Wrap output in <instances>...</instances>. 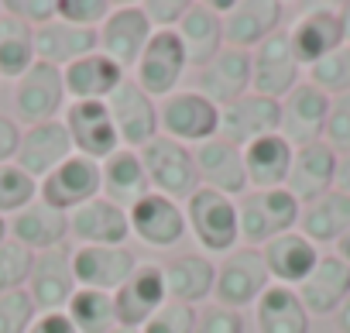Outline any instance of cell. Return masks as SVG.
I'll return each mask as SVG.
<instances>
[{"instance_id":"cell-55","label":"cell","mask_w":350,"mask_h":333,"mask_svg":"<svg viewBox=\"0 0 350 333\" xmlns=\"http://www.w3.org/2000/svg\"><path fill=\"white\" fill-rule=\"evenodd\" d=\"M11 234H8V217H0V244H4Z\"/></svg>"},{"instance_id":"cell-15","label":"cell","mask_w":350,"mask_h":333,"mask_svg":"<svg viewBox=\"0 0 350 333\" xmlns=\"http://www.w3.org/2000/svg\"><path fill=\"white\" fill-rule=\"evenodd\" d=\"M278 124H282V103L268 100V96H258V93H247V96L220 107L217 137H224V141H230L244 151L251 141L278 134Z\"/></svg>"},{"instance_id":"cell-41","label":"cell","mask_w":350,"mask_h":333,"mask_svg":"<svg viewBox=\"0 0 350 333\" xmlns=\"http://www.w3.org/2000/svg\"><path fill=\"white\" fill-rule=\"evenodd\" d=\"M31 261H35V254L25 244H18L14 237H8L4 244H0V295L18 292V289L28 285Z\"/></svg>"},{"instance_id":"cell-29","label":"cell","mask_w":350,"mask_h":333,"mask_svg":"<svg viewBox=\"0 0 350 333\" xmlns=\"http://www.w3.org/2000/svg\"><path fill=\"white\" fill-rule=\"evenodd\" d=\"M175 35H179L183 49H186V59L189 66L203 69L210 66L227 45H224V18L206 4V0H196V4H189L186 18L179 21V28H175Z\"/></svg>"},{"instance_id":"cell-6","label":"cell","mask_w":350,"mask_h":333,"mask_svg":"<svg viewBox=\"0 0 350 333\" xmlns=\"http://www.w3.org/2000/svg\"><path fill=\"white\" fill-rule=\"evenodd\" d=\"M69 107L62 69L49 62H35L18 83H14V120L21 127L59 120V114Z\"/></svg>"},{"instance_id":"cell-21","label":"cell","mask_w":350,"mask_h":333,"mask_svg":"<svg viewBox=\"0 0 350 333\" xmlns=\"http://www.w3.org/2000/svg\"><path fill=\"white\" fill-rule=\"evenodd\" d=\"M329 114V96L323 90H316L312 83H299L285 100H282V124L278 134L292 144V148H306L323 141V124Z\"/></svg>"},{"instance_id":"cell-37","label":"cell","mask_w":350,"mask_h":333,"mask_svg":"<svg viewBox=\"0 0 350 333\" xmlns=\"http://www.w3.org/2000/svg\"><path fill=\"white\" fill-rule=\"evenodd\" d=\"M35 62V28L0 11V79L18 83Z\"/></svg>"},{"instance_id":"cell-23","label":"cell","mask_w":350,"mask_h":333,"mask_svg":"<svg viewBox=\"0 0 350 333\" xmlns=\"http://www.w3.org/2000/svg\"><path fill=\"white\" fill-rule=\"evenodd\" d=\"M336 161H340V155L329 144H323V141L295 148L285 189L299 200V207H309L312 200H319V196H326L333 189V183H336Z\"/></svg>"},{"instance_id":"cell-19","label":"cell","mask_w":350,"mask_h":333,"mask_svg":"<svg viewBox=\"0 0 350 333\" xmlns=\"http://www.w3.org/2000/svg\"><path fill=\"white\" fill-rule=\"evenodd\" d=\"M193 158H196V176H200V186L213 189V193H224L230 200L244 196L247 193V172H244V151L224 137H210L203 144L193 148Z\"/></svg>"},{"instance_id":"cell-3","label":"cell","mask_w":350,"mask_h":333,"mask_svg":"<svg viewBox=\"0 0 350 333\" xmlns=\"http://www.w3.org/2000/svg\"><path fill=\"white\" fill-rule=\"evenodd\" d=\"M144 176L151 183V193H161L175 203H186L196 189H200V176H196V158L193 148L172 141L165 134H158L154 141H148L137 151Z\"/></svg>"},{"instance_id":"cell-49","label":"cell","mask_w":350,"mask_h":333,"mask_svg":"<svg viewBox=\"0 0 350 333\" xmlns=\"http://www.w3.org/2000/svg\"><path fill=\"white\" fill-rule=\"evenodd\" d=\"M21 131H25V127H21L14 117L0 114V165L14 161V155H18V144H21Z\"/></svg>"},{"instance_id":"cell-24","label":"cell","mask_w":350,"mask_h":333,"mask_svg":"<svg viewBox=\"0 0 350 333\" xmlns=\"http://www.w3.org/2000/svg\"><path fill=\"white\" fill-rule=\"evenodd\" d=\"M288 45L299 59V66H316L319 59H326L329 52H336L343 45V31H340V14L336 8H309L302 11L292 28H288Z\"/></svg>"},{"instance_id":"cell-40","label":"cell","mask_w":350,"mask_h":333,"mask_svg":"<svg viewBox=\"0 0 350 333\" xmlns=\"http://www.w3.org/2000/svg\"><path fill=\"white\" fill-rule=\"evenodd\" d=\"M309 83L316 90H323L326 96L350 93V45H340L336 52H329L326 59L309 66Z\"/></svg>"},{"instance_id":"cell-46","label":"cell","mask_w":350,"mask_h":333,"mask_svg":"<svg viewBox=\"0 0 350 333\" xmlns=\"http://www.w3.org/2000/svg\"><path fill=\"white\" fill-rule=\"evenodd\" d=\"M0 11L31 25V28H42V25L59 18V0H4Z\"/></svg>"},{"instance_id":"cell-17","label":"cell","mask_w":350,"mask_h":333,"mask_svg":"<svg viewBox=\"0 0 350 333\" xmlns=\"http://www.w3.org/2000/svg\"><path fill=\"white\" fill-rule=\"evenodd\" d=\"M285 8L278 0H234V8L224 14V45L254 52L275 31H282Z\"/></svg>"},{"instance_id":"cell-35","label":"cell","mask_w":350,"mask_h":333,"mask_svg":"<svg viewBox=\"0 0 350 333\" xmlns=\"http://www.w3.org/2000/svg\"><path fill=\"white\" fill-rule=\"evenodd\" d=\"M254 326L258 333H309V312L295 289L268 285L254 302Z\"/></svg>"},{"instance_id":"cell-5","label":"cell","mask_w":350,"mask_h":333,"mask_svg":"<svg viewBox=\"0 0 350 333\" xmlns=\"http://www.w3.org/2000/svg\"><path fill=\"white\" fill-rule=\"evenodd\" d=\"M217 127H220V107L196 90H175L158 107V131L186 148L217 137Z\"/></svg>"},{"instance_id":"cell-18","label":"cell","mask_w":350,"mask_h":333,"mask_svg":"<svg viewBox=\"0 0 350 333\" xmlns=\"http://www.w3.org/2000/svg\"><path fill=\"white\" fill-rule=\"evenodd\" d=\"M72 137L59 120H49V124H35V127H25L21 131V144H18V155H14V165L25 169L35 183H42L49 172H55L66 158H72Z\"/></svg>"},{"instance_id":"cell-50","label":"cell","mask_w":350,"mask_h":333,"mask_svg":"<svg viewBox=\"0 0 350 333\" xmlns=\"http://www.w3.org/2000/svg\"><path fill=\"white\" fill-rule=\"evenodd\" d=\"M28 333H79L66 312H38Z\"/></svg>"},{"instance_id":"cell-43","label":"cell","mask_w":350,"mask_h":333,"mask_svg":"<svg viewBox=\"0 0 350 333\" xmlns=\"http://www.w3.org/2000/svg\"><path fill=\"white\" fill-rule=\"evenodd\" d=\"M323 144L336 155H350V93L329 96V114L323 124Z\"/></svg>"},{"instance_id":"cell-39","label":"cell","mask_w":350,"mask_h":333,"mask_svg":"<svg viewBox=\"0 0 350 333\" xmlns=\"http://www.w3.org/2000/svg\"><path fill=\"white\" fill-rule=\"evenodd\" d=\"M38 200V183L14 161L0 165V217H14Z\"/></svg>"},{"instance_id":"cell-38","label":"cell","mask_w":350,"mask_h":333,"mask_svg":"<svg viewBox=\"0 0 350 333\" xmlns=\"http://www.w3.org/2000/svg\"><path fill=\"white\" fill-rule=\"evenodd\" d=\"M66 316L79 333H110L117 326L113 312V295L96 292V289H76V295L66 306Z\"/></svg>"},{"instance_id":"cell-31","label":"cell","mask_w":350,"mask_h":333,"mask_svg":"<svg viewBox=\"0 0 350 333\" xmlns=\"http://www.w3.org/2000/svg\"><path fill=\"white\" fill-rule=\"evenodd\" d=\"M148 193H151V183L144 176V165H141L137 151L120 148L117 155H110L107 161H100V196L110 200L113 207L131 210Z\"/></svg>"},{"instance_id":"cell-32","label":"cell","mask_w":350,"mask_h":333,"mask_svg":"<svg viewBox=\"0 0 350 333\" xmlns=\"http://www.w3.org/2000/svg\"><path fill=\"white\" fill-rule=\"evenodd\" d=\"M124 79H127V72L120 66H113L103 52H90L79 62H72L69 69H62V83H66L69 103L107 100Z\"/></svg>"},{"instance_id":"cell-26","label":"cell","mask_w":350,"mask_h":333,"mask_svg":"<svg viewBox=\"0 0 350 333\" xmlns=\"http://www.w3.org/2000/svg\"><path fill=\"white\" fill-rule=\"evenodd\" d=\"M196 93H203L217 107H227V103L247 96L251 93V52L224 49L210 66L200 69Z\"/></svg>"},{"instance_id":"cell-25","label":"cell","mask_w":350,"mask_h":333,"mask_svg":"<svg viewBox=\"0 0 350 333\" xmlns=\"http://www.w3.org/2000/svg\"><path fill=\"white\" fill-rule=\"evenodd\" d=\"M295 292L309 316H333L350 295V265L336 254H319L316 268Z\"/></svg>"},{"instance_id":"cell-34","label":"cell","mask_w":350,"mask_h":333,"mask_svg":"<svg viewBox=\"0 0 350 333\" xmlns=\"http://www.w3.org/2000/svg\"><path fill=\"white\" fill-rule=\"evenodd\" d=\"M292 155L295 148L282 134L258 137L244 148V172L251 189H282L292 169Z\"/></svg>"},{"instance_id":"cell-51","label":"cell","mask_w":350,"mask_h":333,"mask_svg":"<svg viewBox=\"0 0 350 333\" xmlns=\"http://www.w3.org/2000/svg\"><path fill=\"white\" fill-rule=\"evenodd\" d=\"M333 189L343 193V196H350V155H343L336 161V183H333Z\"/></svg>"},{"instance_id":"cell-56","label":"cell","mask_w":350,"mask_h":333,"mask_svg":"<svg viewBox=\"0 0 350 333\" xmlns=\"http://www.w3.org/2000/svg\"><path fill=\"white\" fill-rule=\"evenodd\" d=\"M110 333H141V330H131V326H113Z\"/></svg>"},{"instance_id":"cell-27","label":"cell","mask_w":350,"mask_h":333,"mask_svg":"<svg viewBox=\"0 0 350 333\" xmlns=\"http://www.w3.org/2000/svg\"><path fill=\"white\" fill-rule=\"evenodd\" d=\"M265 268L271 275V285H285V289H299L306 282V275L316 268L319 251L309 237H302V230H288L275 241H268L261 248Z\"/></svg>"},{"instance_id":"cell-47","label":"cell","mask_w":350,"mask_h":333,"mask_svg":"<svg viewBox=\"0 0 350 333\" xmlns=\"http://www.w3.org/2000/svg\"><path fill=\"white\" fill-rule=\"evenodd\" d=\"M141 11L148 14L154 31H175L189 11V0H144Z\"/></svg>"},{"instance_id":"cell-2","label":"cell","mask_w":350,"mask_h":333,"mask_svg":"<svg viewBox=\"0 0 350 333\" xmlns=\"http://www.w3.org/2000/svg\"><path fill=\"white\" fill-rule=\"evenodd\" d=\"M183 210H186V224H189L196 244L206 254H230V251H237V241H241L237 200L200 186L183 203Z\"/></svg>"},{"instance_id":"cell-9","label":"cell","mask_w":350,"mask_h":333,"mask_svg":"<svg viewBox=\"0 0 350 333\" xmlns=\"http://www.w3.org/2000/svg\"><path fill=\"white\" fill-rule=\"evenodd\" d=\"M154 28L148 21V14L141 11V4H117L110 11V18L96 28V52H103L113 66H120L124 72H131L144 52V45L151 42Z\"/></svg>"},{"instance_id":"cell-44","label":"cell","mask_w":350,"mask_h":333,"mask_svg":"<svg viewBox=\"0 0 350 333\" xmlns=\"http://www.w3.org/2000/svg\"><path fill=\"white\" fill-rule=\"evenodd\" d=\"M35 316H38V309H35L28 289L0 295V333H28Z\"/></svg>"},{"instance_id":"cell-28","label":"cell","mask_w":350,"mask_h":333,"mask_svg":"<svg viewBox=\"0 0 350 333\" xmlns=\"http://www.w3.org/2000/svg\"><path fill=\"white\" fill-rule=\"evenodd\" d=\"M96 45H100V38L93 28H79V25H69L62 18L35 28V59L49 62L55 69H69L83 55L96 52Z\"/></svg>"},{"instance_id":"cell-16","label":"cell","mask_w":350,"mask_h":333,"mask_svg":"<svg viewBox=\"0 0 350 333\" xmlns=\"http://www.w3.org/2000/svg\"><path fill=\"white\" fill-rule=\"evenodd\" d=\"M165 275L161 265L154 261H141L131 278L113 292V312H117V326H131L141 330L161 306H165Z\"/></svg>"},{"instance_id":"cell-48","label":"cell","mask_w":350,"mask_h":333,"mask_svg":"<svg viewBox=\"0 0 350 333\" xmlns=\"http://www.w3.org/2000/svg\"><path fill=\"white\" fill-rule=\"evenodd\" d=\"M193 333H244V316L224 306H206L196 319Z\"/></svg>"},{"instance_id":"cell-7","label":"cell","mask_w":350,"mask_h":333,"mask_svg":"<svg viewBox=\"0 0 350 333\" xmlns=\"http://www.w3.org/2000/svg\"><path fill=\"white\" fill-rule=\"evenodd\" d=\"M189 69V59H186V49L179 42L175 31H154L151 42L144 45L137 66L131 69V79L151 96V100H165L175 93L179 79L186 76Z\"/></svg>"},{"instance_id":"cell-12","label":"cell","mask_w":350,"mask_h":333,"mask_svg":"<svg viewBox=\"0 0 350 333\" xmlns=\"http://www.w3.org/2000/svg\"><path fill=\"white\" fill-rule=\"evenodd\" d=\"M62 124L72 137V151L93 161H107L110 155L120 151V137L113 127V117L103 100H86V103H69L62 110Z\"/></svg>"},{"instance_id":"cell-10","label":"cell","mask_w":350,"mask_h":333,"mask_svg":"<svg viewBox=\"0 0 350 333\" xmlns=\"http://www.w3.org/2000/svg\"><path fill=\"white\" fill-rule=\"evenodd\" d=\"M28 295L38 312H66L69 299L76 295V275H72V248L59 244L49 251H38L28 275Z\"/></svg>"},{"instance_id":"cell-53","label":"cell","mask_w":350,"mask_h":333,"mask_svg":"<svg viewBox=\"0 0 350 333\" xmlns=\"http://www.w3.org/2000/svg\"><path fill=\"white\" fill-rule=\"evenodd\" d=\"M336 14H340V31H343V45H350V0H347V4H340V8H336Z\"/></svg>"},{"instance_id":"cell-11","label":"cell","mask_w":350,"mask_h":333,"mask_svg":"<svg viewBox=\"0 0 350 333\" xmlns=\"http://www.w3.org/2000/svg\"><path fill=\"white\" fill-rule=\"evenodd\" d=\"M299 59L288 45V31H275L268 42H261L251 52V93L268 100H285L299 86Z\"/></svg>"},{"instance_id":"cell-42","label":"cell","mask_w":350,"mask_h":333,"mask_svg":"<svg viewBox=\"0 0 350 333\" xmlns=\"http://www.w3.org/2000/svg\"><path fill=\"white\" fill-rule=\"evenodd\" d=\"M196 319H200L196 306L165 299V306L141 326V333H193L196 330Z\"/></svg>"},{"instance_id":"cell-13","label":"cell","mask_w":350,"mask_h":333,"mask_svg":"<svg viewBox=\"0 0 350 333\" xmlns=\"http://www.w3.org/2000/svg\"><path fill=\"white\" fill-rule=\"evenodd\" d=\"M96 196H100V161L83 155L66 158L55 172H49L38 183V200L62 213H72Z\"/></svg>"},{"instance_id":"cell-45","label":"cell","mask_w":350,"mask_h":333,"mask_svg":"<svg viewBox=\"0 0 350 333\" xmlns=\"http://www.w3.org/2000/svg\"><path fill=\"white\" fill-rule=\"evenodd\" d=\"M117 4H110V0H59V18L69 21V25H79V28H100L110 11Z\"/></svg>"},{"instance_id":"cell-33","label":"cell","mask_w":350,"mask_h":333,"mask_svg":"<svg viewBox=\"0 0 350 333\" xmlns=\"http://www.w3.org/2000/svg\"><path fill=\"white\" fill-rule=\"evenodd\" d=\"M165 275V295L186 306H200L203 299H213L217 265L206 254H179L161 265Z\"/></svg>"},{"instance_id":"cell-20","label":"cell","mask_w":350,"mask_h":333,"mask_svg":"<svg viewBox=\"0 0 350 333\" xmlns=\"http://www.w3.org/2000/svg\"><path fill=\"white\" fill-rule=\"evenodd\" d=\"M69 237L79 248H127V237H131L127 210L96 196L86 207L69 213Z\"/></svg>"},{"instance_id":"cell-1","label":"cell","mask_w":350,"mask_h":333,"mask_svg":"<svg viewBox=\"0 0 350 333\" xmlns=\"http://www.w3.org/2000/svg\"><path fill=\"white\" fill-rule=\"evenodd\" d=\"M237 213H241L244 248H265L268 241L295 230L302 207L285 186L282 189H247L237 203Z\"/></svg>"},{"instance_id":"cell-4","label":"cell","mask_w":350,"mask_h":333,"mask_svg":"<svg viewBox=\"0 0 350 333\" xmlns=\"http://www.w3.org/2000/svg\"><path fill=\"white\" fill-rule=\"evenodd\" d=\"M271 285V275L265 268L261 248H237L217 265V282H213V306L224 309H247L254 306L265 289Z\"/></svg>"},{"instance_id":"cell-22","label":"cell","mask_w":350,"mask_h":333,"mask_svg":"<svg viewBox=\"0 0 350 333\" xmlns=\"http://www.w3.org/2000/svg\"><path fill=\"white\" fill-rule=\"evenodd\" d=\"M141 261L131 248H76L72 251V275L79 289H96L113 295Z\"/></svg>"},{"instance_id":"cell-30","label":"cell","mask_w":350,"mask_h":333,"mask_svg":"<svg viewBox=\"0 0 350 333\" xmlns=\"http://www.w3.org/2000/svg\"><path fill=\"white\" fill-rule=\"evenodd\" d=\"M8 234L18 244H25L31 254H38V251L66 244V237H69V213L52 210L49 203L35 200L31 207H25L21 213H14L8 220Z\"/></svg>"},{"instance_id":"cell-14","label":"cell","mask_w":350,"mask_h":333,"mask_svg":"<svg viewBox=\"0 0 350 333\" xmlns=\"http://www.w3.org/2000/svg\"><path fill=\"white\" fill-rule=\"evenodd\" d=\"M127 220H131V234L148 244V248H175L186 234H189V224H186V210L183 203H175L161 193H148L144 200H137L131 210H127Z\"/></svg>"},{"instance_id":"cell-52","label":"cell","mask_w":350,"mask_h":333,"mask_svg":"<svg viewBox=\"0 0 350 333\" xmlns=\"http://www.w3.org/2000/svg\"><path fill=\"white\" fill-rule=\"evenodd\" d=\"M333 330H336V333H350V295H347V302L333 312Z\"/></svg>"},{"instance_id":"cell-54","label":"cell","mask_w":350,"mask_h":333,"mask_svg":"<svg viewBox=\"0 0 350 333\" xmlns=\"http://www.w3.org/2000/svg\"><path fill=\"white\" fill-rule=\"evenodd\" d=\"M333 254H336V258H343V261L350 265V230H347V234L336 241V251H333Z\"/></svg>"},{"instance_id":"cell-8","label":"cell","mask_w":350,"mask_h":333,"mask_svg":"<svg viewBox=\"0 0 350 333\" xmlns=\"http://www.w3.org/2000/svg\"><path fill=\"white\" fill-rule=\"evenodd\" d=\"M107 110L113 117V127H117V137H120V148L127 151H141L148 141H154L161 131H158V103L127 76L107 100Z\"/></svg>"},{"instance_id":"cell-36","label":"cell","mask_w":350,"mask_h":333,"mask_svg":"<svg viewBox=\"0 0 350 333\" xmlns=\"http://www.w3.org/2000/svg\"><path fill=\"white\" fill-rule=\"evenodd\" d=\"M299 227H302V237H309L312 244H336L350 230V196L329 189L326 196L302 207Z\"/></svg>"}]
</instances>
